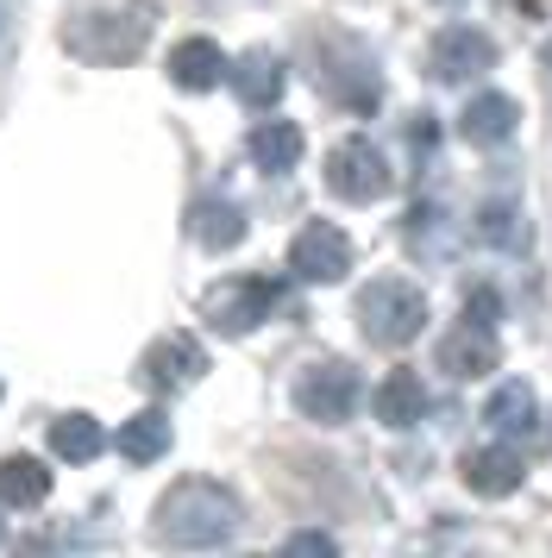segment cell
<instances>
[{"label":"cell","instance_id":"obj_17","mask_svg":"<svg viewBox=\"0 0 552 558\" xmlns=\"http://www.w3.org/2000/svg\"><path fill=\"white\" fill-rule=\"evenodd\" d=\"M226 76H232V88H239V101L251 113H271L283 101V63L271 51H251L245 63H226Z\"/></svg>","mask_w":552,"mask_h":558},{"label":"cell","instance_id":"obj_11","mask_svg":"<svg viewBox=\"0 0 552 558\" xmlns=\"http://www.w3.org/2000/svg\"><path fill=\"white\" fill-rule=\"evenodd\" d=\"M465 483H471L477 496H515L521 489V477H527V464H521V452H508V446H477V452H465Z\"/></svg>","mask_w":552,"mask_h":558},{"label":"cell","instance_id":"obj_9","mask_svg":"<svg viewBox=\"0 0 552 558\" xmlns=\"http://www.w3.org/2000/svg\"><path fill=\"white\" fill-rule=\"evenodd\" d=\"M201 371H207V352H201V339H189V332H170V339H157V345L145 352V364H139L145 389H157V396H170V389H189Z\"/></svg>","mask_w":552,"mask_h":558},{"label":"cell","instance_id":"obj_1","mask_svg":"<svg viewBox=\"0 0 552 558\" xmlns=\"http://www.w3.org/2000/svg\"><path fill=\"white\" fill-rule=\"evenodd\" d=\"M239 533V496L214 477H182L157 502V539L182 553H214Z\"/></svg>","mask_w":552,"mask_h":558},{"label":"cell","instance_id":"obj_20","mask_svg":"<svg viewBox=\"0 0 552 558\" xmlns=\"http://www.w3.org/2000/svg\"><path fill=\"white\" fill-rule=\"evenodd\" d=\"M50 496V464H38V458H0V502L7 508H38Z\"/></svg>","mask_w":552,"mask_h":558},{"label":"cell","instance_id":"obj_7","mask_svg":"<svg viewBox=\"0 0 552 558\" xmlns=\"http://www.w3.org/2000/svg\"><path fill=\"white\" fill-rule=\"evenodd\" d=\"M289 270L301 282H339L351 270V239L333 220H308L289 245Z\"/></svg>","mask_w":552,"mask_h":558},{"label":"cell","instance_id":"obj_2","mask_svg":"<svg viewBox=\"0 0 552 558\" xmlns=\"http://www.w3.org/2000/svg\"><path fill=\"white\" fill-rule=\"evenodd\" d=\"M151 26H157V13L145 7H132V13H75L70 32H63V45H70L82 63H132V57L145 51Z\"/></svg>","mask_w":552,"mask_h":558},{"label":"cell","instance_id":"obj_18","mask_svg":"<svg viewBox=\"0 0 552 558\" xmlns=\"http://www.w3.org/2000/svg\"><path fill=\"white\" fill-rule=\"evenodd\" d=\"M189 232H195L201 252H232L245 239V214L232 202H220V195H207V202L189 207Z\"/></svg>","mask_w":552,"mask_h":558},{"label":"cell","instance_id":"obj_15","mask_svg":"<svg viewBox=\"0 0 552 558\" xmlns=\"http://www.w3.org/2000/svg\"><path fill=\"white\" fill-rule=\"evenodd\" d=\"M371 414L383 421V427H415L427 414V389H421V377L408 371V364H396L389 377L376 383V396H371Z\"/></svg>","mask_w":552,"mask_h":558},{"label":"cell","instance_id":"obj_13","mask_svg":"<svg viewBox=\"0 0 552 558\" xmlns=\"http://www.w3.org/2000/svg\"><path fill=\"white\" fill-rule=\"evenodd\" d=\"M515 126H521V107L508 101V95H471V107L458 113V132L471 138V145H508L515 138Z\"/></svg>","mask_w":552,"mask_h":558},{"label":"cell","instance_id":"obj_4","mask_svg":"<svg viewBox=\"0 0 552 558\" xmlns=\"http://www.w3.org/2000/svg\"><path fill=\"white\" fill-rule=\"evenodd\" d=\"M276 302H283V289H276L271 277H226L201 295V320L214 332H226V339H239V332H251L257 320H271Z\"/></svg>","mask_w":552,"mask_h":558},{"label":"cell","instance_id":"obj_5","mask_svg":"<svg viewBox=\"0 0 552 558\" xmlns=\"http://www.w3.org/2000/svg\"><path fill=\"white\" fill-rule=\"evenodd\" d=\"M326 189L339 202H383L389 195V163L371 138H339L326 151Z\"/></svg>","mask_w":552,"mask_h":558},{"label":"cell","instance_id":"obj_6","mask_svg":"<svg viewBox=\"0 0 552 558\" xmlns=\"http://www.w3.org/2000/svg\"><path fill=\"white\" fill-rule=\"evenodd\" d=\"M296 408L308 421H321V427H339L351 421V408H358V371L339 364V357H321V364H308L296 383Z\"/></svg>","mask_w":552,"mask_h":558},{"label":"cell","instance_id":"obj_16","mask_svg":"<svg viewBox=\"0 0 552 558\" xmlns=\"http://www.w3.org/2000/svg\"><path fill=\"white\" fill-rule=\"evenodd\" d=\"M483 421H490V433H502V439H527V433L540 427V396H533V383H502L496 396L483 402Z\"/></svg>","mask_w":552,"mask_h":558},{"label":"cell","instance_id":"obj_3","mask_svg":"<svg viewBox=\"0 0 552 558\" xmlns=\"http://www.w3.org/2000/svg\"><path fill=\"white\" fill-rule=\"evenodd\" d=\"M358 327H364V339L371 345H408V339H421L427 327V295L415 289V282L401 277H376L364 295H358Z\"/></svg>","mask_w":552,"mask_h":558},{"label":"cell","instance_id":"obj_10","mask_svg":"<svg viewBox=\"0 0 552 558\" xmlns=\"http://www.w3.org/2000/svg\"><path fill=\"white\" fill-rule=\"evenodd\" d=\"M440 364H446V377H490L502 364L496 332L483 327V320H458V327L440 339Z\"/></svg>","mask_w":552,"mask_h":558},{"label":"cell","instance_id":"obj_8","mask_svg":"<svg viewBox=\"0 0 552 558\" xmlns=\"http://www.w3.org/2000/svg\"><path fill=\"white\" fill-rule=\"evenodd\" d=\"M496 63V38L477 26H446L433 45H427V70L440 82H471Z\"/></svg>","mask_w":552,"mask_h":558},{"label":"cell","instance_id":"obj_22","mask_svg":"<svg viewBox=\"0 0 552 558\" xmlns=\"http://www.w3.org/2000/svg\"><path fill=\"white\" fill-rule=\"evenodd\" d=\"M477 232H483L490 245H508V252H521V245H527L521 214H515L508 202H490V207H483V214H477Z\"/></svg>","mask_w":552,"mask_h":558},{"label":"cell","instance_id":"obj_19","mask_svg":"<svg viewBox=\"0 0 552 558\" xmlns=\"http://www.w3.org/2000/svg\"><path fill=\"white\" fill-rule=\"evenodd\" d=\"M100 452H107V433H100L95 414H57L50 421V458L57 464H88Z\"/></svg>","mask_w":552,"mask_h":558},{"label":"cell","instance_id":"obj_24","mask_svg":"<svg viewBox=\"0 0 552 558\" xmlns=\"http://www.w3.org/2000/svg\"><path fill=\"white\" fill-rule=\"evenodd\" d=\"M289 553H296V558H301V553H321V558H326V553H339V546H333V533L301 527V533H289Z\"/></svg>","mask_w":552,"mask_h":558},{"label":"cell","instance_id":"obj_23","mask_svg":"<svg viewBox=\"0 0 552 558\" xmlns=\"http://www.w3.org/2000/svg\"><path fill=\"white\" fill-rule=\"evenodd\" d=\"M496 314H502V295L490 289V282L465 289V320H483V327H496Z\"/></svg>","mask_w":552,"mask_h":558},{"label":"cell","instance_id":"obj_14","mask_svg":"<svg viewBox=\"0 0 552 558\" xmlns=\"http://www.w3.org/2000/svg\"><path fill=\"white\" fill-rule=\"evenodd\" d=\"M251 163L264 170V177H289L301 163V151H308V138H301L296 120H264V126H251Z\"/></svg>","mask_w":552,"mask_h":558},{"label":"cell","instance_id":"obj_21","mask_svg":"<svg viewBox=\"0 0 552 558\" xmlns=\"http://www.w3.org/2000/svg\"><path fill=\"white\" fill-rule=\"evenodd\" d=\"M125 452V464H157V458L170 452V414H157V408H145V414H132L120 427V439H113Z\"/></svg>","mask_w":552,"mask_h":558},{"label":"cell","instance_id":"obj_12","mask_svg":"<svg viewBox=\"0 0 552 558\" xmlns=\"http://www.w3.org/2000/svg\"><path fill=\"white\" fill-rule=\"evenodd\" d=\"M170 82L176 88H189V95H207V88H220L226 82V51L214 38H182L170 51Z\"/></svg>","mask_w":552,"mask_h":558},{"label":"cell","instance_id":"obj_25","mask_svg":"<svg viewBox=\"0 0 552 558\" xmlns=\"http://www.w3.org/2000/svg\"><path fill=\"white\" fill-rule=\"evenodd\" d=\"M508 13H521V20H552V0H502Z\"/></svg>","mask_w":552,"mask_h":558}]
</instances>
